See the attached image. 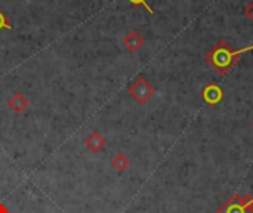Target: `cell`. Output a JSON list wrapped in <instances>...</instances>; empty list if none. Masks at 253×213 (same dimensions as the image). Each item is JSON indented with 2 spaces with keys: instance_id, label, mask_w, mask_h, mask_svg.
Instances as JSON below:
<instances>
[{
  "instance_id": "cell-10",
  "label": "cell",
  "mask_w": 253,
  "mask_h": 213,
  "mask_svg": "<svg viewBox=\"0 0 253 213\" xmlns=\"http://www.w3.org/2000/svg\"><path fill=\"white\" fill-rule=\"evenodd\" d=\"M130 4H133V6H144L150 13H154V9L148 4V1L147 0H127Z\"/></svg>"
},
{
  "instance_id": "cell-7",
  "label": "cell",
  "mask_w": 253,
  "mask_h": 213,
  "mask_svg": "<svg viewBox=\"0 0 253 213\" xmlns=\"http://www.w3.org/2000/svg\"><path fill=\"white\" fill-rule=\"evenodd\" d=\"M7 105H9V108H10L12 111H15V113H18V114H19V113H22L24 110H27V108H28L30 102H28L27 96H24L22 93L16 92V93H13V96H12V98H9Z\"/></svg>"
},
{
  "instance_id": "cell-11",
  "label": "cell",
  "mask_w": 253,
  "mask_h": 213,
  "mask_svg": "<svg viewBox=\"0 0 253 213\" xmlns=\"http://www.w3.org/2000/svg\"><path fill=\"white\" fill-rule=\"evenodd\" d=\"M245 15H246L248 18L253 19V1H251V3L245 7Z\"/></svg>"
},
{
  "instance_id": "cell-6",
  "label": "cell",
  "mask_w": 253,
  "mask_h": 213,
  "mask_svg": "<svg viewBox=\"0 0 253 213\" xmlns=\"http://www.w3.org/2000/svg\"><path fill=\"white\" fill-rule=\"evenodd\" d=\"M84 144H86V147L92 151V153H99V151H102L104 150V147H105V139H104V136L99 133V132H92L86 139H84Z\"/></svg>"
},
{
  "instance_id": "cell-8",
  "label": "cell",
  "mask_w": 253,
  "mask_h": 213,
  "mask_svg": "<svg viewBox=\"0 0 253 213\" xmlns=\"http://www.w3.org/2000/svg\"><path fill=\"white\" fill-rule=\"evenodd\" d=\"M111 165H113V168H114L117 172H125V170L129 168L130 162H129V159H127L125 154H117V156L111 160Z\"/></svg>"
},
{
  "instance_id": "cell-1",
  "label": "cell",
  "mask_w": 253,
  "mask_h": 213,
  "mask_svg": "<svg viewBox=\"0 0 253 213\" xmlns=\"http://www.w3.org/2000/svg\"><path fill=\"white\" fill-rule=\"evenodd\" d=\"M251 50H253V44L239 49V50H233L231 46L225 40H219L216 46L206 55V62L211 64L216 70L218 74L227 76L228 71L239 62L240 56Z\"/></svg>"
},
{
  "instance_id": "cell-9",
  "label": "cell",
  "mask_w": 253,
  "mask_h": 213,
  "mask_svg": "<svg viewBox=\"0 0 253 213\" xmlns=\"http://www.w3.org/2000/svg\"><path fill=\"white\" fill-rule=\"evenodd\" d=\"M10 28H12L10 21L7 19V16L4 15V12L0 9V31L1 30H10Z\"/></svg>"
},
{
  "instance_id": "cell-2",
  "label": "cell",
  "mask_w": 253,
  "mask_h": 213,
  "mask_svg": "<svg viewBox=\"0 0 253 213\" xmlns=\"http://www.w3.org/2000/svg\"><path fill=\"white\" fill-rule=\"evenodd\" d=\"M216 213H253V196L233 194Z\"/></svg>"
},
{
  "instance_id": "cell-12",
  "label": "cell",
  "mask_w": 253,
  "mask_h": 213,
  "mask_svg": "<svg viewBox=\"0 0 253 213\" xmlns=\"http://www.w3.org/2000/svg\"><path fill=\"white\" fill-rule=\"evenodd\" d=\"M0 213H9V209L6 208L4 203H0Z\"/></svg>"
},
{
  "instance_id": "cell-5",
  "label": "cell",
  "mask_w": 253,
  "mask_h": 213,
  "mask_svg": "<svg viewBox=\"0 0 253 213\" xmlns=\"http://www.w3.org/2000/svg\"><path fill=\"white\" fill-rule=\"evenodd\" d=\"M144 37L136 31V30H132V31H129L126 36H125V39H123V44H125V47L127 49V50H130V52H138L142 46H144Z\"/></svg>"
},
{
  "instance_id": "cell-4",
  "label": "cell",
  "mask_w": 253,
  "mask_h": 213,
  "mask_svg": "<svg viewBox=\"0 0 253 213\" xmlns=\"http://www.w3.org/2000/svg\"><path fill=\"white\" fill-rule=\"evenodd\" d=\"M202 98H203V101H205L208 105L215 107V105H218V104L224 99V90H222V87H221L219 85L211 83V85H208V86L203 89Z\"/></svg>"
},
{
  "instance_id": "cell-3",
  "label": "cell",
  "mask_w": 253,
  "mask_h": 213,
  "mask_svg": "<svg viewBox=\"0 0 253 213\" xmlns=\"http://www.w3.org/2000/svg\"><path fill=\"white\" fill-rule=\"evenodd\" d=\"M127 92H129V95H130L138 104H145V102H148V101L153 98L156 89L153 87V85H151L145 77L141 76V77H138V79L129 86Z\"/></svg>"
}]
</instances>
